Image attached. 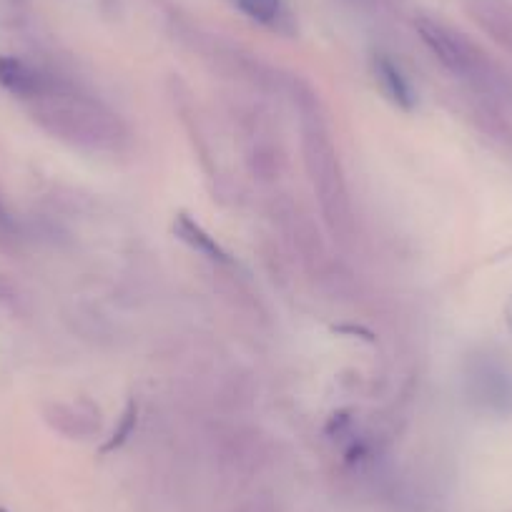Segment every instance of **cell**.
I'll list each match as a JSON object with an SVG mask.
<instances>
[{
  "label": "cell",
  "mask_w": 512,
  "mask_h": 512,
  "mask_svg": "<svg viewBox=\"0 0 512 512\" xmlns=\"http://www.w3.org/2000/svg\"><path fill=\"white\" fill-rule=\"evenodd\" d=\"M284 91L289 93L299 111L304 169H307L309 184L317 196L324 226L339 244H349L354 236L352 196H349L347 174H344L339 149L334 144L322 98L299 76H289Z\"/></svg>",
  "instance_id": "cell-1"
},
{
  "label": "cell",
  "mask_w": 512,
  "mask_h": 512,
  "mask_svg": "<svg viewBox=\"0 0 512 512\" xmlns=\"http://www.w3.org/2000/svg\"><path fill=\"white\" fill-rule=\"evenodd\" d=\"M38 126L66 144L86 151H118L128 139L126 123L98 98L63 83L48 96L28 103Z\"/></svg>",
  "instance_id": "cell-2"
},
{
  "label": "cell",
  "mask_w": 512,
  "mask_h": 512,
  "mask_svg": "<svg viewBox=\"0 0 512 512\" xmlns=\"http://www.w3.org/2000/svg\"><path fill=\"white\" fill-rule=\"evenodd\" d=\"M420 36L425 46L430 48L432 56L452 73V76L462 78V81L472 83L477 88H500L502 73L497 63L477 46L475 41L465 36V33L455 31V28L445 26L440 21H420Z\"/></svg>",
  "instance_id": "cell-3"
},
{
  "label": "cell",
  "mask_w": 512,
  "mask_h": 512,
  "mask_svg": "<svg viewBox=\"0 0 512 512\" xmlns=\"http://www.w3.org/2000/svg\"><path fill=\"white\" fill-rule=\"evenodd\" d=\"M465 395L477 410L490 415H512V369L490 352H475L462 367Z\"/></svg>",
  "instance_id": "cell-4"
},
{
  "label": "cell",
  "mask_w": 512,
  "mask_h": 512,
  "mask_svg": "<svg viewBox=\"0 0 512 512\" xmlns=\"http://www.w3.org/2000/svg\"><path fill=\"white\" fill-rule=\"evenodd\" d=\"M244 164L259 184H277L287 171V149L279 131L259 113L244 121Z\"/></svg>",
  "instance_id": "cell-5"
},
{
  "label": "cell",
  "mask_w": 512,
  "mask_h": 512,
  "mask_svg": "<svg viewBox=\"0 0 512 512\" xmlns=\"http://www.w3.org/2000/svg\"><path fill=\"white\" fill-rule=\"evenodd\" d=\"M274 219H277L279 229L284 231L287 241L299 254L304 269H307L309 274L327 272L329 267L327 246H324V239L322 234H319L317 224L312 221V216H309L302 206L294 204L292 199L282 196V199L274 201Z\"/></svg>",
  "instance_id": "cell-6"
},
{
  "label": "cell",
  "mask_w": 512,
  "mask_h": 512,
  "mask_svg": "<svg viewBox=\"0 0 512 512\" xmlns=\"http://www.w3.org/2000/svg\"><path fill=\"white\" fill-rule=\"evenodd\" d=\"M63 83L56 73L43 71V68L33 66V63L21 61V58L3 56L0 58V86L6 88L11 96L21 98V101L33 103L38 98L48 96Z\"/></svg>",
  "instance_id": "cell-7"
},
{
  "label": "cell",
  "mask_w": 512,
  "mask_h": 512,
  "mask_svg": "<svg viewBox=\"0 0 512 512\" xmlns=\"http://www.w3.org/2000/svg\"><path fill=\"white\" fill-rule=\"evenodd\" d=\"M43 420L68 440H88L101 432V410L88 400L51 402L43 407Z\"/></svg>",
  "instance_id": "cell-8"
},
{
  "label": "cell",
  "mask_w": 512,
  "mask_h": 512,
  "mask_svg": "<svg viewBox=\"0 0 512 512\" xmlns=\"http://www.w3.org/2000/svg\"><path fill=\"white\" fill-rule=\"evenodd\" d=\"M219 460L234 475H251L269 460V442L256 430H234L221 442Z\"/></svg>",
  "instance_id": "cell-9"
},
{
  "label": "cell",
  "mask_w": 512,
  "mask_h": 512,
  "mask_svg": "<svg viewBox=\"0 0 512 512\" xmlns=\"http://www.w3.org/2000/svg\"><path fill=\"white\" fill-rule=\"evenodd\" d=\"M169 93H171V101H174V108H176V113H179L181 123H184V128L189 131V139H191V144H194L196 154H199L201 166H204V169L211 174L214 169H211L209 139H206L204 128H201L199 108H196L194 96H191L189 86H184L181 81H174L169 86Z\"/></svg>",
  "instance_id": "cell-10"
},
{
  "label": "cell",
  "mask_w": 512,
  "mask_h": 512,
  "mask_svg": "<svg viewBox=\"0 0 512 512\" xmlns=\"http://www.w3.org/2000/svg\"><path fill=\"white\" fill-rule=\"evenodd\" d=\"M470 16L500 48L512 53V8L502 0H470Z\"/></svg>",
  "instance_id": "cell-11"
},
{
  "label": "cell",
  "mask_w": 512,
  "mask_h": 512,
  "mask_svg": "<svg viewBox=\"0 0 512 512\" xmlns=\"http://www.w3.org/2000/svg\"><path fill=\"white\" fill-rule=\"evenodd\" d=\"M372 68H374V78H377L384 96L390 98V101L395 103L397 108H402V111H412L417 103L415 88L410 86V81H407L405 73L400 71V66H397L395 61H390L387 56H377L374 58Z\"/></svg>",
  "instance_id": "cell-12"
},
{
  "label": "cell",
  "mask_w": 512,
  "mask_h": 512,
  "mask_svg": "<svg viewBox=\"0 0 512 512\" xmlns=\"http://www.w3.org/2000/svg\"><path fill=\"white\" fill-rule=\"evenodd\" d=\"M174 231L176 236H179L181 241H184L186 246H191V249L196 251V254H201L204 259H209L214 267H229L231 259L229 254H226L224 249L219 246V241L214 239V236L209 234V231L204 229L201 224H196L194 219H191L189 214H179L174 221Z\"/></svg>",
  "instance_id": "cell-13"
},
{
  "label": "cell",
  "mask_w": 512,
  "mask_h": 512,
  "mask_svg": "<svg viewBox=\"0 0 512 512\" xmlns=\"http://www.w3.org/2000/svg\"><path fill=\"white\" fill-rule=\"evenodd\" d=\"M236 8L259 26L284 31L289 26V11L284 0H234Z\"/></svg>",
  "instance_id": "cell-14"
},
{
  "label": "cell",
  "mask_w": 512,
  "mask_h": 512,
  "mask_svg": "<svg viewBox=\"0 0 512 512\" xmlns=\"http://www.w3.org/2000/svg\"><path fill=\"white\" fill-rule=\"evenodd\" d=\"M231 512H279V502L272 492H254L244 497Z\"/></svg>",
  "instance_id": "cell-15"
},
{
  "label": "cell",
  "mask_w": 512,
  "mask_h": 512,
  "mask_svg": "<svg viewBox=\"0 0 512 512\" xmlns=\"http://www.w3.org/2000/svg\"><path fill=\"white\" fill-rule=\"evenodd\" d=\"M0 304L8 309H18V304H21V294L3 274H0Z\"/></svg>",
  "instance_id": "cell-16"
},
{
  "label": "cell",
  "mask_w": 512,
  "mask_h": 512,
  "mask_svg": "<svg viewBox=\"0 0 512 512\" xmlns=\"http://www.w3.org/2000/svg\"><path fill=\"white\" fill-rule=\"evenodd\" d=\"M134 417H136V405H134V402H128L126 415H123L121 430H118V435L113 437V442H111V445H108V450H113V447L121 445V442L126 440V435H128V432H131V425H134Z\"/></svg>",
  "instance_id": "cell-17"
},
{
  "label": "cell",
  "mask_w": 512,
  "mask_h": 512,
  "mask_svg": "<svg viewBox=\"0 0 512 512\" xmlns=\"http://www.w3.org/2000/svg\"><path fill=\"white\" fill-rule=\"evenodd\" d=\"M11 226H13V216L11 211H8L6 199H3V194H0V229H11Z\"/></svg>",
  "instance_id": "cell-18"
},
{
  "label": "cell",
  "mask_w": 512,
  "mask_h": 512,
  "mask_svg": "<svg viewBox=\"0 0 512 512\" xmlns=\"http://www.w3.org/2000/svg\"><path fill=\"white\" fill-rule=\"evenodd\" d=\"M507 322H510V327H512V302H510V307H507Z\"/></svg>",
  "instance_id": "cell-19"
}]
</instances>
